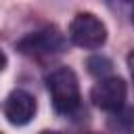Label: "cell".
I'll list each match as a JSON object with an SVG mask.
<instances>
[{"instance_id": "1", "label": "cell", "mask_w": 134, "mask_h": 134, "mask_svg": "<svg viewBox=\"0 0 134 134\" xmlns=\"http://www.w3.org/2000/svg\"><path fill=\"white\" fill-rule=\"evenodd\" d=\"M46 90L50 94L52 107L61 115H73L80 105H82V94H80V82L73 69L69 67H57L46 73L44 77Z\"/></svg>"}, {"instance_id": "2", "label": "cell", "mask_w": 134, "mask_h": 134, "mask_svg": "<svg viewBox=\"0 0 134 134\" xmlns=\"http://www.w3.org/2000/svg\"><path fill=\"white\" fill-rule=\"evenodd\" d=\"M65 46H67L65 36L54 25L42 27V29L31 31V34H25L17 42V50L21 54H25V57H31V59L57 57V54H61L65 50Z\"/></svg>"}, {"instance_id": "3", "label": "cell", "mask_w": 134, "mask_h": 134, "mask_svg": "<svg viewBox=\"0 0 134 134\" xmlns=\"http://www.w3.org/2000/svg\"><path fill=\"white\" fill-rule=\"evenodd\" d=\"M69 40L86 50L100 48L107 42V25L94 13H77L69 23Z\"/></svg>"}, {"instance_id": "4", "label": "cell", "mask_w": 134, "mask_h": 134, "mask_svg": "<svg viewBox=\"0 0 134 134\" xmlns=\"http://www.w3.org/2000/svg\"><path fill=\"white\" fill-rule=\"evenodd\" d=\"M126 94H128L126 82L117 75H109V77L98 80V84H94V88L90 90V100L100 111L113 113V111H119L124 107Z\"/></svg>"}, {"instance_id": "5", "label": "cell", "mask_w": 134, "mask_h": 134, "mask_svg": "<svg viewBox=\"0 0 134 134\" xmlns=\"http://www.w3.org/2000/svg\"><path fill=\"white\" fill-rule=\"evenodd\" d=\"M36 111H38V103L27 90H13L2 103V113H4L6 121L13 126L29 124L34 119Z\"/></svg>"}, {"instance_id": "6", "label": "cell", "mask_w": 134, "mask_h": 134, "mask_svg": "<svg viewBox=\"0 0 134 134\" xmlns=\"http://www.w3.org/2000/svg\"><path fill=\"white\" fill-rule=\"evenodd\" d=\"M107 128L113 134H134V109L121 107L107 117Z\"/></svg>"}, {"instance_id": "7", "label": "cell", "mask_w": 134, "mask_h": 134, "mask_svg": "<svg viewBox=\"0 0 134 134\" xmlns=\"http://www.w3.org/2000/svg\"><path fill=\"white\" fill-rule=\"evenodd\" d=\"M86 67H88V73L103 80V77H109V73L113 71V61L105 54H92L86 59Z\"/></svg>"}, {"instance_id": "8", "label": "cell", "mask_w": 134, "mask_h": 134, "mask_svg": "<svg viewBox=\"0 0 134 134\" xmlns=\"http://www.w3.org/2000/svg\"><path fill=\"white\" fill-rule=\"evenodd\" d=\"M126 63H128V69H130V75L134 77V50H130V52H128V57H126Z\"/></svg>"}, {"instance_id": "9", "label": "cell", "mask_w": 134, "mask_h": 134, "mask_svg": "<svg viewBox=\"0 0 134 134\" xmlns=\"http://www.w3.org/2000/svg\"><path fill=\"white\" fill-rule=\"evenodd\" d=\"M4 67H6V54L0 50V73L4 71Z\"/></svg>"}, {"instance_id": "10", "label": "cell", "mask_w": 134, "mask_h": 134, "mask_svg": "<svg viewBox=\"0 0 134 134\" xmlns=\"http://www.w3.org/2000/svg\"><path fill=\"white\" fill-rule=\"evenodd\" d=\"M40 134H61V132H54V130H42Z\"/></svg>"}, {"instance_id": "11", "label": "cell", "mask_w": 134, "mask_h": 134, "mask_svg": "<svg viewBox=\"0 0 134 134\" xmlns=\"http://www.w3.org/2000/svg\"><path fill=\"white\" fill-rule=\"evenodd\" d=\"M132 25H134V13H132Z\"/></svg>"}, {"instance_id": "12", "label": "cell", "mask_w": 134, "mask_h": 134, "mask_svg": "<svg viewBox=\"0 0 134 134\" xmlns=\"http://www.w3.org/2000/svg\"><path fill=\"white\" fill-rule=\"evenodd\" d=\"M124 2H134V0H124Z\"/></svg>"}, {"instance_id": "13", "label": "cell", "mask_w": 134, "mask_h": 134, "mask_svg": "<svg viewBox=\"0 0 134 134\" xmlns=\"http://www.w3.org/2000/svg\"><path fill=\"white\" fill-rule=\"evenodd\" d=\"M0 134H2V132H0Z\"/></svg>"}]
</instances>
